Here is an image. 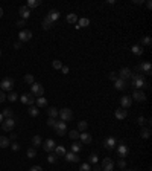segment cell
<instances>
[{
  "label": "cell",
  "mask_w": 152,
  "mask_h": 171,
  "mask_svg": "<svg viewBox=\"0 0 152 171\" xmlns=\"http://www.w3.org/2000/svg\"><path fill=\"white\" fill-rule=\"evenodd\" d=\"M131 84L135 90H143V89H149V83L145 81V77L142 74H132V77L129 78Z\"/></svg>",
  "instance_id": "6da1fadb"
},
{
  "label": "cell",
  "mask_w": 152,
  "mask_h": 171,
  "mask_svg": "<svg viewBox=\"0 0 152 171\" xmlns=\"http://www.w3.org/2000/svg\"><path fill=\"white\" fill-rule=\"evenodd\" d=\"M59 118H61V121H64V122H69V121H72V118H73V113H72V110H70V109L64 107V109H61V110H59Z\"/></svg>",
  "instance_id": "7a4b0ae2"
},
{
  "label": "cell",
  "mask_w": 152,
  "mask_h": 171,
  "mask_svg": "<svg viewBox=\"0 0 152 171\" xmlns=\"http://www.w3.org/2000/svg\"><path fill=\"white\" fill-rule=\"evenodd\" d=\"M128 153H129V150H128V147L125 145V142H123V141H119V148H117L119 157H120V159H126Z\"/></svg>",
  "instance_id": "3957f363"
},
{
  "label": "cell",
  "mask_w": 152,
  "mask_h": 171,
  "mask_svg": "<svg viewBox=\"0 0 152 171\" xmlns=\"http://www.w3.org/2000/svg\"><path fill=\"white\" fill-rule=\"evenodd\" d=\"M31 93H32L34 96L40 98V96H43V95H44V87L40 84V83H34V84L31 86Z\"/></svg>",
  "instance_id": "277c9868"
},
{
  "label": "cell",
  "mask_w": 152,
  "mask_h": 171,
  "mask_svg": "<svg viewBox=\"0 0 152 171\" xmlns=\"http://www.w3.org/2000/svg\"><path fill=\"white\" fill-rule=\"evenodd\" d=\"M0 87H2V92H12L14 80H12V78H5V80L0 83Z\"/></svg>",
  "instance_id": "5b68a950"
},
{
  "label": "cell",
  "mask_w": 152,
  "mask_h": 171,
  "mask_svg": "<svg viewBox=\"0 0 152 171\" xmlns=\"http://www.w3.org/2000/svg\"><path fill=\"white\" fill-rule=\"evenodd\" d=\"M132 70L129 69V67H123V69H120V72L117 74V77L120 78V80H125V81H129V78L132 77Z\"/></svg>",
  "instance_id": "8992f818"
},
{
  "label": "cell",
  "mask_w": 152,
  "mask_h": 171,
  "mask_svg": "<svg viewBox=\"0 0 152 171\" xmlns=\"http://www.w3.org/2000/svg\"><path fill=\"white\" fill-rule=\"evenodd\" d=\"M55 131L58 133V136H64L66 133H67V125H66V122L64 121H56V124H55Z\"/></svg>",
  "instance_id": "52a82bcc"
},
{
  "label": "cell",
  "mask_w": 152,
  "mask_h": 171,
  "mask_svg": "<svg viewBox=\"0 0 152 171\" xmlns=\"http://www.w3.org/2000/svg\"><path fill=\"white\" fill-rule=\"evenodd\" d=\"M31 38H32V32H31L29 29H21V31H20V34H18V42L26 43V42H29Z\"/></svg>",
  "instance_id": "ba28073f"
},
{
  "label": "cell",
  "mask_w": 152,
  "mask_h": 171,
  "mask_svg": "<svg viewBox=\"0 0 152 171\" xmlns=\"http://www.w3.org/2000/svg\"><path fill=\"white\" fill-rule=\"evenodd\" d=\"M14 127H15V119H14V118L3 119V122H2V128H3L5 131H11Z\"/></svg>",
  "instance_id": "9c48e42d"
},
{
  "label": "cell",
  "mask_w": 152,
  "mask_h": 171,
  "mask_svg": "<svg viewBox=\"0 0 152 171\" xmlns=\"http://www.w3.org/2000/svg\"><path fill=\"white\" fill-rule=\"evenodd\" d=\"M55 147H56V144H55L53 139H47L46 142H43V148H44V151H47V153H52V151L55 150Z\"/></svg>",
  "instance_id": "30bf717a"
},
{
  "label": "cell",
  "mask_w": 152,
  "mask_h": 171,
  "mask_svg": "<svg viewBox=\"0 0 152 171\" xmlns=\"http://www.w3.org/2000/svg\"><path fill=\"white\" fill-rule=\"evenodd\" d=\"M20 99H21L23 104H28V105H32V104L35 102V98H34L32 93H25V95H21Z\"/></svg>",
  "instance_id": "8fae6325"
},
{
  "label": "cell",
  "mask_w": 152,
  "mask_h": 171,
  "mask_svg": "<svg viewBox=\"0 0 152 171\" xmlns=\"http://www.w3.org/2000/svg\"><path fill=\"white\" fill-rule=\"evenodd\" d=\"M114 168V162L110 159V157H105L104 161H102V170L104 171H113Z\"/></svg>",
  "instance_id": "7c38bea8"
},
{
  "label": "cell",
  "mask_w": 152,
  "mask_h": 171,
  "mask_svg": "<svg viewBox=\"0 0 152 171\" xmlns=\"http://www.w3.org/2000/svg\"><path fill=\"white\" fill-rule=\"evenodd\" d=\"M114 87H116L117 90H126V89H128V81L117 78V80L114 81Z\"/></svg>",
  "instance_id": "4fadbf2b"
},
{
  "label": "cell",
  "mask_w": 152,
  "mask_h": 171,
  "mask_svg": "<svg viewBox=\"0 0 152 171\" xmlns=\"http://www.w3.org/2000/svg\"><path fill=\"white\" fill-rule=\"evenodd\" d=\"M132 98H134L135 101H139V102H143V101L146 99V95H145V92H143V90H134Z\"/></svg>",
  "instance_id": "5bb4252c"
},
{
  "label": "cell",
  "mask_w": 152,
  "mask_h": 171,
  "mask_svg": "<svg viewBox=\"0 0 152 171\" xmlns=\"http://www.w3.org/2000/svg\"><path fill=\"white\" fill-rule=\"evenodd\" d=\"M120 104H122V109H129L131 107V104H132V98L131 96H122V99H120Z\"/></svg>",
  "instance_id": "9a60e30c"
},
{
  "label": "cell",
  "mask_w": 152,
  "mask_h": 171,
  "mask_svg": "<svg viewBox=\"0 0 152 171\" xmlns=\"http://www.w3.org/2000/svg\"><path fill=\"white\" fill-rule=\"evenodd\" d=\"M104 144H105V147H107L108 150H113L114 147H117V141H116V137H113V136L107 137Z\"/></svg>",
  "instance_id": "2e32d148"
},
{
  "label": "cell",
  "mask_w": 152,
  "mask_h": 171,
  "mask_svg": "<svg viewBox=\"0 0 152 171\" xmlns=\"http://www.w3.org/2000/svg\"><path fill=\"white\" fill-rule=\"evenodd\" d=\"M79 139H81L82 144H91V141H93L91 134H88L87 131H82V133L79 134Z\"/></svg>",
  "instance_id": "e0dca14e"
},
{
  "label": "cell",
  "mask_w": 152,
  "mask_h": 171,
  "mask_svg": "<svg viewBox=\"0 0 152 171\" xmlns=\"http://www.w3.org/2000/svg\"><path fill=\"white\" fill-rule=\"evenodd\" d=\"M64 157H66V161H67V162H79V161H81V159H79V156H78L76 153H72V151H70V153H66V156H64Z\"/></svg>",
  "instance_id": "ac0fdd59"
},
{
  "label": "cell",
  "mask_w": 152,
  "mask_h": 171,
  "mask_svg": "<svg viewBox=\"0 0 152 171\" xmlns=\"http://www.w3.org/2000/svg\"><path fill=\"white\" fill-rule=\"evenodd\" d=\"M114 115H116V118H117V119H125V118L128 116V112H126L125 109H122V107H120V109H117V110L114 112Z\"/></svg>",
  "instance_id": "d6986e66"
},
{
  "label": "cell",
  "mask_w": 152,
  "mask_h": 171,
  "mask_svg": "<svg viewBox=\"0 0 152 171\" xmlns=\"http://www.w3.org/2000/svg\"><path fill=\"white\" fill-rule=\"evenodd\" d=\"M140 67V70H143L146 75H151L152 74V64L151 63H143L142 66H139Z\"/></svg>",
  "instance_id": "ffe728a7"
},
{
  "label": "cell",
  "mask_w": 152,
  "mask_h": 171,
  "mask_svg": "<svg viewBox=\"0 0 152 171\" xmlns=\"http://www.w3.org/2000/svg\"><path fill=\"white\" fill-rule=\"evenodd\" d=\"M20 15H21L23 20H26V18L31 15V9H29L28 6H21V8H20Z\"/></svg>",
  "instance_id": "44dd1931"
},
{
  "label": "cell",
  "mask_w": 152,
  "mask_h": 171,
  "mask_svg": "<svg viewBox=\"0 0 152 171\" xmlns=\"http://www.w3.org/2000/svg\"><path fill=\"white\" fill-rule=\"evenodd\" d=\"M66 153H67V151H66V148H64L63 145H56V147H55V154H56L58 157H64Z\"/></svg>",
  "instance_id": "7402d4cb"
},
{
  "label": "cell",
  "mask_w": 152,
  "mask_h": 171,
  "mask_svg": "<svg viewBox=\"0 0 152 171\" xmlns=\"http://www.w3.org/2000/svg\"><path fill=\"white\" fill-rule=\"evenodd\" d=\"M47 15H49V17H50V20L55 23V22L59 18V11H58V9H50V12H49Z\"/></svg>",
  "instance_id": "603a6c76"
},
{
  "label": "cell",
  "mask_w": 152,
  "mask_h": 171,
  "mask_svg": "<svg viewBox=\"0 0 152 171\" xmlns=\"http://www.w3.org/2000/svg\"><path fill=\"white\" fill-rule=\"evenodd\" d=\"M53 26V22L50 20V17L49 15H46L44 17V20H43V29H50Z\"/></svg>",
  "instance_id": "cb8c5ba5"
},
{
  "label": "cell",
  "mask_w": 152,
  "mask_h": 171,
  "mask_svg": "<svg viewBox=\"0 0 152 171\" xmlns=\"http://www.w3.org/2000/svg\"><path fill=\"white\" fill-rule=\"evenodd\" d=\"M9 145H11L9 137H6V136H0V148H8Z\"/></svg>",
  "instance_id": "d4e9b609"
},
{
  "label": "cell",
  "mask_w": 152,
  "mask_h": 171,
  "mask_svg": "<svg viewBox=\"0 0 152 171\" xmlns=\"http://www.w3.org/2000/svg\"><path fill=\"white\" fill-rule=\"evenodd\" d=\"M35 102H37V107H46L47 105V99L44 96H40V98H35Z\"/></svg>",
  "instance_id": "484cf974"
},
{
  "label": "cell",
  "mask_w": 152,
  "mask_h": 171,
  "mask_svg": "<svg viewBox=\"0 0 152 171\" xmlns=\"http://www.w3.org/2000/svg\"><path fill=\"white\" fill-rule=\"evenodd\" d=\"M47 113H49V118H56V116L59 115V112H58L56 107H49V109H47Z\"/></svg>",
  "instance_id": "4316f807"
},
{
  "label": "cell",
  "mask_w": 152,
  "mask_h": 171,
  "mask_svg": "<svg viewBox=\"0 0 152 171\" xmlns=\"http://www.w3.org/2000/svg\"><path fill=\"white\" fill-rule=\"evenodd\" d=\"M40 5H41V0H29L26 6H28L29 9H32V8H37V6H40Z\"/></svg>",
  "instance_id": "83f0119b"
},
{
  "label": "cell",
  "mask_w": 152,
  "mask_h": 171,
  "mask_svg": "<svg viewBox=\"0 0 152 171\" xmlns=\"http://www.w3.org/2000/svg\"><path fill=\"white\" fill-rule=\"evenodd\" d=\"M131 50H132V54H135V55H142V54H143V47H142V46H139V44L132 46V47H131Z\"/></svg>",
  "instance_id": "f1b7e54d"
},
{
  "label": "cell",
  "mask_w": 152,
  "mask_h": 171,
  "mask_svg": "<svg viewBox=\"0 0 152 171\" xmlns=\"http://www.w3.org/2000/svg\"><path fill=\"white\" fill-rule=\"evenodd\" d=\"M140 136H142L143 139H149V136H151V128H142Z\"/></svg>",
  "instance_id": "f546056e"
},
{
  "label": "cell",
  "mask_w": 152,
  "mask_h": 171,
  "mask_svg": "<svg viewBox=\"0 0 152 171\" xmlns=\"http://www.w3.org/2000/svg\"><path fill=\"white\" fill-rule=\"evenodd\" d=\"M41 144H43V141H41V137H40L38 134H35V136L32 137V145H34V148H35V147H40Z\"/></svg>",
  "instance_id": "4dcf8cb0"
},
{
  "label": "cell",
  "mask_w": 152,
  "mask_h": 171,
  "mask_svg": "<svg viewBox=\"0 0 152 171\" xmlns=\"http://www.w3.org/2000/svg\"><path fill=\"white\" fill-rule=\"evenodd\" d=\"M82 148V142H73L72 144V153H78Z\"/></svg>",
  "instance_id": "1f68e13d"
},
{
  "label": "cell",
  "mask_w": 152,
  "mask_h": 171,
  "mask_svg": "<svg viewBox=\"0 0 152 171\" xmlns=\"http://www.w3.org/2000/svg\"><path fill=\"white\" fill-rule=\"evenodd\" d=\"M25 83L26 84H34L35 83V80H34V75H31V74H28V75H25Z\"/></svg>",
  "instance_id": "d6a6232c"
},
{
  "label": "cell",
  "mask_w": 152,
  "mask_h": 171,
  "mask_svg": "<svg viewBox=\"0 0 152 171\" xmlns=\"http://www.w3.org/2000/svg\"><path fill=\"white\" fill-rule=\"evenodd\" d=\"M67 22H69L70 25H75L76 22H78V15H76V14H69V15H67Z\"/></svg>",
  "instance_id": "836d02e7"
},
{
  "label": "cell",
  "mask_w": 152,
  "mask_h": 171,
  "mask_svg": "<svg viewBox=\"0 0 152 171\" xmlns=\"http://www.w3.org/2000/svg\"><path fill=\"white\" fill-rule=\"evenodd\" d=\"M28 112H29V115H31V116H38V115H40V110H38V107H34V105H31Z\"/></svg>",
  "instance_id": "e575fe53"
},
{
  "label": "cell",
  "mask_w": 152,
  "mask_h": 171,
  "mask_svg": "<svg viewBox=\"0 0 152 171\" xmlns=\"http://www.w3.org/2000/svg\"><path fill=\"white\" fill-rule=\"evenodd\" d=\"M6 99H9L11 102H14V101H17V99H18V95H17L15 92H9V95L6 96Z\"/></svg>",
  "instance_id": "d590c367"
},
{
  "label": "cell",
  "mask_w": 152,
  "mask_h": 171,
  "mask_svg": "<svg viewBox=\"0 0 152 171\" xmlns=\"http://www.w3.org/2000/svg\"><path fill=\"white\" fill-rule=\"evenodd\" d=\"M26 154H28V157H29V159H34V157L37 156V150H35L34 147H31V148L28 150V153H26Z\"/></svg>",
  "instance_id": "8d00e7d4"
},
{
  "label": "cell",
  "mask_w": 152,
  "mask_h": 171,
  "mask_svg": "<svg viewBox=\"0 0 152 171\" xmlns=\"http://www.w3.org/2000/svg\"><path fill=\"white\" fill-rule=\"evenodd\" d=\"M87 125H88V124H87L85 121L78 122V131H81V133H82V131H85V130H87Z\"/></svg>",
  "instance_id": "74e56055"
},
{
  "label": "cell",
  "mask_w": 152,
  "mask_h": 171,
  "mask_svg": "<svg viewBox=\"0 0 152 171\" xmlns=\"http://www.w3.org/2000/svg\"><path fill=\"white\" fill-rule=\"evenodd\" d=\"M2 116H3V118H6V119L12 118V110H9V109H5V110L2 112Z\"/></svg>",
  "instance_id": "f35d334b"
},
{
  "label": "cell",
  "mask_w": 152,
  "mask_h": 171,
  "mask_svg": "<svg viewBox=\"0 0 152 171\" xmlns=\"http://www.w3.org/2000/svg\"><path fill=\"white\" fill-rule=\"evenodd\" d=\"M52 66H53V69H56V70H59V69L63 67V63H61L59 60H53V63H52Z\"/></svg>",
  "instance_id": "ab89813d"
},
{
  "label": "cell",
  "mask_w": 152,
  "mask_h": 171,
  "mask_svg": "<svg viewBox=\"0 0 152 171\" xmlns=\"http://www.w3.org/2000/svg\"><path fill=\"white\" fill-rule=\"evenodd\" d=\"M79 131L78 130H70V133H69V136H70V139H78L79 137Z\"/></svg>",
  "instance_id": "60d3db41"
},
{
  "label": "cell",
  "mask_w": 152,
  "mask_h": 171,
  "mask_svg": "<svg viewBox=\"0 0 152 171\" xmlns=\"http://www.w3.org/2000/svg\"><path fill=\"white\" fill-rule=\"evenodd\" d=\"M78 22H79V26H82V28H85V26L90 25V20H88V18H81V20H78Z\"/></svg>",
  "instance_id": "b9f144b4"
},
{
  "label": "cell",
  "mask_w": 152,
  "mask_h": 171,
  "mask_svg": "<svg viewBox=\"0 0 152 171\" xmlns=\"http://www.w3.org/2000/svg\"><path fill=\"white\" fill-rule=\"evenodd\" d=\"M56 159H58V156H56L55 153H52V154H49V157H47V161H49V164H55V162H56Z\"/></svg>",
  "instance_id": "7bdbcfd3"
},
{
  "label": "cell",
  "mask_w": 152,
  "mask_h": 171,
  "mask_svg": "<svg viewBox=\"0 0 152 171\" xmlns=\"http://www.w3.org/2000/svg\"><path fill=\"white\" fill-rule=\"evenodd\" d=\"M79 171H91V167H90L88 164H81V167H79Z\"/></svg>",
  "instance_id": "ee69618b"
},
{
  "label": "cell",
  "mask_w": 152,
  "mask_h": 171,
  "mask_svg": "<svg viewBox=\"0 0 152 171\" xmlns=\"http://www.w3.org/2000/svg\"><path fill=\"white\" fill-rule=\"evenodd\" d=\"M151 43H152L151 37H143L142 38V44H145V46H151Z\"/></svg>",
  "instance_id": "f6af8a7d"
},
{
  "label": "cell",
  "mask_w": 152,
  "mask_h": 171,
  "mask_svg": "<svg viewBox=\"0 0 152 171\" xmlns=\"http://www.w3.org/2000/svg\"><path fill=\"white\" fill-rule=\"evenodd\" d=\"M55 124H56L55 118H49V119H47V125H49V127H55Z\"/></svg>",
  "instance_id": "bcb514c9"
},
{
  "label": "cell",
  "mask_w": 152,
  "mask_h": 171,
  "mask_svg": "<svg viewBox=\"0 0 152 171\" xmlns=\"http://www.w3.org/2000/svg\"><path fill=\"white\" fill-rule=\"evenodd\" d=\"M88 161H90V164H96V162H97V156H96V154H90Z\"/></svg>",
  "instance_id": "7dc6e473"
},
{
  "label": "cell",
  "mask_w": 152,
  "mask_h": 171,
  "mask_svg": "<svg viewBox=\"0 0 152 171\" xmlns=\"http://www.w3.org/2000/svg\"><path fill=\"white\" fill-rule=\"evenodd\" d=\"M119 167H120L122 170H126V162H125V159H120V161H119Z\"/></svg>",
  "instance_id": "c3c4849f"
},
{
  "label": "cell",
  "mask_w": 152,
  "mask_h": 171,
  "mask_svg": "<svg viewBox=\"0 0 152 171\" xmlns=\"http://www.w3.org/2000/svg\"><path fill=\"white\" fill-rule=\"evenodd\" d=\"M108 78H110L111 81H116V80H117L119 77H117V74H116V72H110V75H108Z\"/></svg>",
  "instance_id": "681fc988"
},
{
  "label": "cell",
  "mask_w": 152,
  "mask_h": 171,
  "mask_svg": "<svg viewBox=\"0 0 152 171\" xmlns=\"http://www.w3.org/2000/svg\"><path fill=\"white\" fill-rule=\"evenodd\" d=\"M15 25H17V26H18V28H20V29H21V28H23V26H25V25H26V20H23V18H21V20H18V22H17V23H15Z\"/></svg>",
  "instance_id": "f907efd6"
},
{
  "label": "cell",
  "mask_w": 152,
  "mask_h": 171,
  "mask_svg": "<svg viewBox=\"0 0 152 171\" xmlns=\"http://www.w3.org/2000/svg\"><path fill=\"white\" fill-rule=\"evenodd\" d=\"M11 148H12L14 151H18V150H20V145H18L17 142H14V144H11Z\"/></svg>",
  "instance_id": "816d5d0a"
},
{
  "label": "cell",
  "mask_w": 152,
  "mask_h": 171,
  "mask_svg": "<svg viewBox=\"0 0 152 171\" xmlns=\"http://www.w3.org/2000/svg\"><path fill=\"white\" fill-rule=\"evenodd\" d=\"M139 124H140V125H142V127H143V125H145V124H146V119H145V118H143V116H140V118H139Z\"/></svg>",
  "instance_id": "f5cc1de1"
},
{
  "label": "cell",
  "mask_w": 152,
  "mask_h": 171,
  "mask_svg": "<svg viewBox=\"0 0 152 171\" xmlns=\"http://www.w3.org/2000/svg\"><path fill=\"white\" fill-rule=\"evenodd\" d=\"M5 99H6V95H5V92H2V90H0V102H3Z\"/></svg>",
  "instance_id": "db71d44e"
},
{
  "label": "cell",
  "mask_w": 152,
  "mask_h": 171,
  "mask_svg": "<svg viewBox=\"0 0 152 171\" xmlns=\"http://www.w3.org/2000/svg\"><path fill=\"white\" fill-rule=\"evenodd\" d=\"M29 171H43V168H41L40 165H35V167H32Z\"/></svg>",
  "instance_id": "11a10c76"
},
{
  "label": "cell",
  "mask_w": 152,
  "mask_h": 171,
  "mask_svg": "<svg viewBox=\"0 0 152 171\" xmlns=\"http://www.w3.org/2000/svg\"><path fill=\"white\" fill-rule=\"evenodd\" d=\"M61 70H63V74H69V67H67V66H63Z\"/></svg>",
  "instance_id": "9f6ffc18"
},
{
  "label": "cell",
  "mask_w": 152,
  "mask_h": 171,
  "mask_svg": "<svg viewBox=\"0 0 152 171\" xmlns=\"http://www.w3.org/2000/svg\"><path fill=\"white\" fill-rule=\"evenodd\" d=\"M14 47H15V49H20V47H21V42H17V43H14Z\"/></svg>",
  "instance_id": "6f0895ef"
},
{
  "label": "cell",
  "mask_w": 152,
  "mask_h": 171,
  "mask_svg": "<svg viewBox=\"0 0 152 171\" xmlns=\"http://www.w3.org/2000/svg\"><path fill=\"white\" fill-rule=\"evenodd\" d=\"M15 139H17V134H14V133L9 134V141H15Z\"/></svg>",
  "instance_id": "680465c9"
},
{
  "label": "cell",
  "mask_w": 152,
  "mask_h": 171,
  "mask_svg": "<svg viewBox=\"0 0 152 171\" xmlns=\"http://www.w3.org/2000/svg\"><path fill=\"white\" fill-rule=\"evenodd\" d=\"M93 171H101V167H99V165H96V164H94V168H93Z\"/></svg>",
  "instance_id": "91938a15"
},
{
  "label": "cell",
  "mask_w": 152,
  "mask_h": 171,
  "mask_svg": "<svg viewBox=\"0 0 152 171\" xmlns=\"http://www.w3.org/2000/svg\"><path fill=\"white\" fill-rule=\"evenodd\" d=\"M146 6L151 9V8H152V2H149V0H148V2H146Z\"/></svg>",
  "instance_id": "94428289"
},
{
  "label": "cell",
  "mask_w": 152,
  "mask_h": 171,
  "mask_svg": "<svg viewBox=\"0 0 152 171\" xmlns=\"http://www.w3.org/2000/svg\"><path fill=\"white\" fill-rule=\"evenodd\" d=\"M2 15H3V9L0 8V18H2Z\"/></svg>",
  "instance_id": "6125c7cd"
},
{
  "label": "cell",
  "mask_w": 152,
  "mask_h": 171,
  "mask_svg": "<svg viewBox=\"0 0 152 171\" xmlns=\"http://www.w3.org/2000/svg\"><path fill=\"white\" fill-rule=\"evenodd\" d=\"M3 122V116H2V113H0V124Z\"/></svg>",
  "instance_id": "be15d7a7"
},
{
  "label": "cell",
  "mask_w": 152,
  "mask_h": 171,
  "mask_svg": "<svg viewBox=\"0 0 152 171\" xmlns=\"http://www.w3.org/2000/svg\"><path fill=\"white\" fill-rule=\"evenodd\" d=\"M123 171H132V170H123Z\"/></svg>",
  "instance_id": "e7e4bbea"
},
{
  "label": "cell",
  "mask_w": 152,
  "mask_h": 171,
  "mask_svg": "<svg viewBox=\"0 0 152 171\" xmlns=\"http://www.w3.org/2000/svg\"><path fill=\"white\" fill-rule=\"evenodd\" d=\"M0 55H2V50H0Z\"/></svg>",
  "instance_id": "03108f58"
}]
</instances>
